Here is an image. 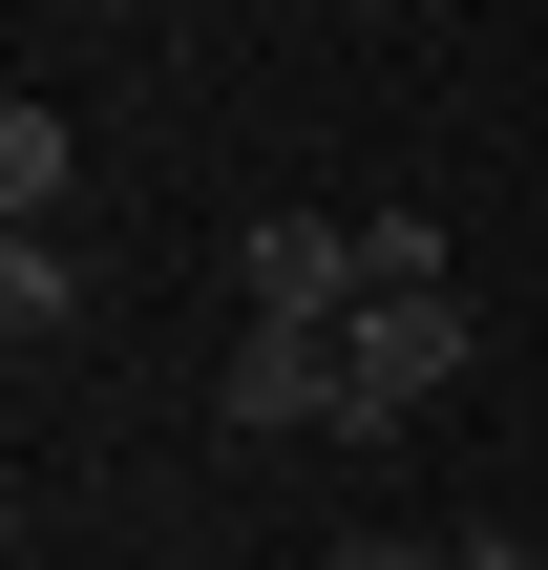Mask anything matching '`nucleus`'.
<instances>
[{
	"label": "nucleus",
	"instance_id": "1",
	"mask_svg": "<svg viewBox=\"0 0 548 570\" xmlns=\"http://www.w3.org/2000/svg\"><path fill=\"white\" fill-rule=\"evenodd\" d=\"M253 444H359V338L338 317H232V381H211Z\"/></svg>",
	"mask_w": 548,
	"mask_h": 570
},
{
	"label": "nucleus",
	"instance_id": "2",
	"mask_svg": "<svg viewBox=\"0 0 548 570\" xmlns=\"http://www.w3.org/2000/svg\"><path fill=\"white\" fill-rule=\"evenodd\" d=\"M338 338H359V444H380V423H422V402H444V381L486 360V317H465L444 275H422V296H359Z\"/></svg>",
	"mask_w": 548,
	"mask_h": 570
},
{
	"label": "nucleus",
	"instance_id": "3",
	"mask_svg": "<svg viewBox=\"0 0 548 570\" xmlns=\"http://www.w3.org/2000/svg\"><path fill=\"white\" fill-rule=\"evenodd\" d=\"M232 317H359V212H253L232 233Z\"/></svg>",
	"mask_w": 548,
	"mask_h": 570
},
{
	"label": "nucleus",
	"instance_id": "4",
	"mask_svg": "<svg viewBox=\"0 0 548 570\" xmlns=\"http://www.w3.org/2000/svg\"><path fill=\"white\" fill-rule=\"evenodd\" d=\"M84 317H106V275H84L63 233H0V360H63Z\"/></svg>",
	"mask_w": 548,
	"mask_h": 570
},
{
	"label": "nucleus",
	"instance_id": "5",
	"mask_svg": "<svg viewBox=\"0 0 548 570\" xmlns=\"http://www.w3.org/2000/svg\"><path fill=\"white\" fill-rule=\"evenodd\" d=\"M63 190H84V127L63 106H0V233H63Z\"/></svg>",
	"mask_w": 548,
	"mask_h": 570
},
{
	"label": "nucleus",
	"instance_id": "6",
	"mask_svg": "<svg viewBox=\"0 0 548 570\" xmlns=\"http://www.w3.org/2000/svg\"><path fill=\"white\" fill-rule=\"evenodd\" d=\"M422 275H444V212L380 190V212H359V296H422Z\"/></svg>",
	"mask_w": 548,
	"mask_h": 570
},
{
	"label": "nucleus",
	"instance_id": "7",
	"mask_svg": "<svg viewBox=\"0 0 548 570\" xmlns=\"http://www.w3.org/2000/svg\"><path fill=\"white\" fill-rule=\"evenodd\" d=\"M317 570H465V550H401V529H359V550H317Z\"/></svg>",
	"mask_w": 548,
	"mask_h": 570
},
{
	"label": "nucleus",
	"instance_id": "8",
	"mask_svg": "<svg viewBox=\"0 0 548 570\" xmlns=\"http://www.w3.org/2000/svg\"><path fill=\"white\" fill-rule=\"evenodd\" d=\"M465 570H548V550H528V529H465Z\"/></svg>",
	"mask_w": 548,
	"mask_h": 570
},
{
	"label": "nucleus",
	"instance_id": "9",
	"mask_svg": "<svg viewBox=\"0 0 548 570\" xmlns=\"http://www.w3.org/2000/svg\"><path fill=\"white\" fill-rule=\"evenodd\" d=\"M401 21H444V0H401Z\"/></svg>",
	"mask_w": 548,
	"mask_h": 570
}]
</instances>
